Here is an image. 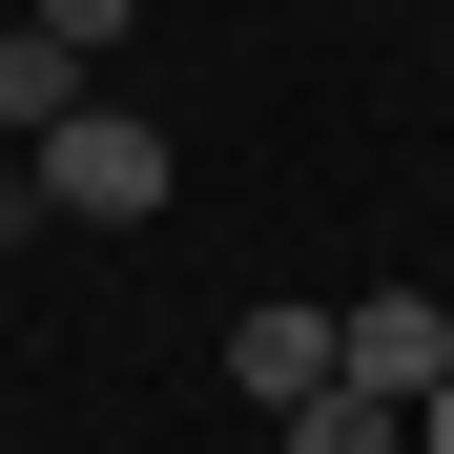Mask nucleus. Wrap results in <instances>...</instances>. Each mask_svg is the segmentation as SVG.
<instances>
[{
  "instance_id": "1",
  "label": "nucleus",
  "mask_w": 454,
  "mask_h": 454,
  "mask_svg": "<svg viewBox=\"0 0 454 454\" xmlns=\"http://www.w3.org/2000/svg\"><path fill=\"white\" fill-rule=\"evenodd\" d=\"M21 166H42V207H62V227H166V186H186V166H166V124H124L104 83L62 104V124L21 145Z\"/></svg>"
},
{
  "instance_id": "2",
  "label": "nucleus",
  "mask_w": 454,
  "mask_h": 454,
  "mask_svg": "<svg viewBox=\"0 0 454 454\" xmlns=\"http://www.w3.org/2000/svg\"><path fill=\"white\" fill-rule=\"evenodd\" d=\"M331 372H351V289H269V310L227 331V393H248V413H310Z\"/></svg>"
},
{
  "instance_id": "3",
  "label": "nucleus",
  "mask_w": 454,
  "mask_h": 454,
  "mask_svg": "<svg viewBox=\"0 0 454 454\" xmlns=\"http://www.w3.org/2000/svg\"><path fill=\"white\" fill-rule=\"evenodd\" d=\"M351 393H454V310H434V289H351Z\"/></svg>"
},
{
  "instance_id": "4",
  "label": "nucleus",
  "mask_w": 454,
  "mask_h": 454,
  "mask_svg": "<svg viewBox=\"0 0 454 454\" xmlns=\"http://www.w3.org/2000/svg\"><path fill=\"white\" fill-rule=\"evenodd\" d=\"M62 104H83V62H62V42H42V21H0V124H21V145H42V124H62Z\"/></svg>"
},
{
  "instance_id": "5",
  "label": "nucleus",
  "mask_w": 454,
  "mask_h": 454,
  "mask_svg": "<svg viewBox=\"0 0 454 454\" xmlns=\"http://www.w3.org/2000/svg\"><path fill=\"white\" fill-rule=\"evenodd\" d=\"M289 454H413V413H393V393H351V372H331V393L289 413Z\"/></svg>"
},
{
  "instance_id": "6",
  "label": "nucleus",
  "mask_w": 454,
  "mask_h": 454,
  "mask_svg": "<svg viewBox=\"0 0 454 454\" xmlns=\"http://www.w3.org/2000/svg\"><path fill=\"white\" fill-rule=\"evenodd\" d=\"M21 21H42L62 62H124V0H21Z\"/></svg>"
},
{
  "instance_id": "7",
  "label": "nucleus",
  "mask_w": 454,
  "mask_h": 454,
  "mask_svg": "<svg viewBox=\"0 0 454 454\" xmlns=\"http://www.w3.org/2000/svg\"><path fill=\"white\" fill-rule=\"evenodd\" d=\"M21 227H62V207H42V166H0V248H21Z\"/></svg>"
},
{
  "instance_id": "8",
  "label": "nucleus",
  "mask_w": 454,
  "mask_h": 454,
  "mask_svg": "<svg viewBox=\"0 0 454 454\" xmlns=\"http://www.w3.org/2000/svg\"><path fill=\"white\" fill-rule=\"evenodd\" d=\"M0 21H21V0H0Z\"/></svg>"
}]
</instances>
